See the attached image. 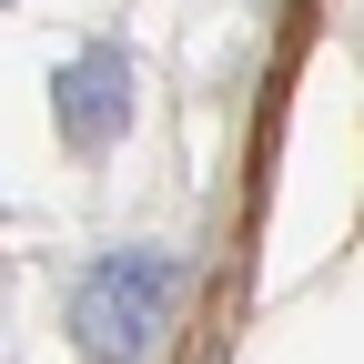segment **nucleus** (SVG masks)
<instances>
[{
	"mask_svg": "<svg viewBox=\"0 0 364 364\" xmlns=\"http://www.w3.org/2000/svg\"><path fill=\"white\" fill-rule=\"evenodd\" d=\"M182 284H193V263L172 243H112L102 263H81L71 294H61V324H71L81 364H152L172 314H182Z\"/></svg>",
	"mask_w": 364,
	"mask_h": 364,
	"instance_id": "nucleus-1",
	"label": "nucleus"
},
{
	"mask_svg": "<svg viewBox=\"0 0 364 364\" xmlns=\"http://www.w3.org/2000/svg\"><path fill=\"white\" fill-rule=\"evenodd\" d=\"M51 122H61V152L71 162H102L122 132H132V51L91 41L51 71Z\"/></svg>",
	"mask_w": 364,
	"mask_h": 364,
	"instance_id": "nucleus-2",
	"label": "nucleus"
}]
</instances>
